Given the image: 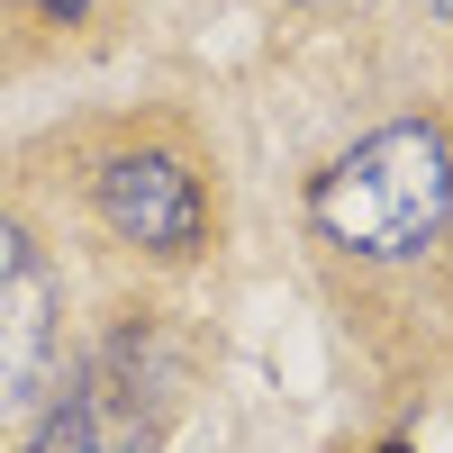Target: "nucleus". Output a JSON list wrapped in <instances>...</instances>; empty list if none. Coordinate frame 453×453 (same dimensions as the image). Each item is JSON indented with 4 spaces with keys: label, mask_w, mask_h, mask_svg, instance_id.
Wrapping results in <instances>:
<instances>
[{
    "label": "nucleus",
    "mask_w": 453,
    "mask_h": 453,
    "mask_svg": "<svg viewBox=\"0 0 453 453\" xmlns=\"http://www.w3.org/2000/svg\"><path fill=\"white\" fill-rule=\"evenodd\" d=\"M309 218L326 245L372 254V263H408L444 236L453 218V145L426 119H399L381 136H363L354 155H335L309 191Z\"/></svg>",
    "instance_id": "1"
},
{
    "label": "nucleus",
    "mask_w": 453,
    "mask_h": 453,
    "mask_svg": "<svg viewBox=\"0 0 453 453\" xmlns=\"http://www.w3.org/2000/svg\"><path fill=\"white\" fill-rule=\"evenodd\" d=\"M100 218L145 254H200V236H209L200 173L181 155H109L100 164Z\"/></svg>",
    "instance_id": "4"
},
{
    "label": "nucleus",
    "mask_w": 453,
    "mask_h": 453,
    "mask_svg": "<svg viewBox=\"0 0 453 453\" xmlns=\"http://www.w3.org/2000/svg\"><path fill=\"white\" fill-rule=\"evenodd\" d=\"M27 10H46V19H82L91 0H27Z\"/></svg>",
    "instance_id": "5"
},
{
    "label": "nucleus",
    "mask_w": 453,
    "mask_h": 453,
    "mask_svg": "<svg viewBox=\"0 0 453 453\" xmlns=\"http://www.w3.org/2000/svg\"><path fill=\"white\" fill-rule=\"evenodd\" d=\"M55 345H64V299L46 254L27 245V226L0 218V426H19L55 381Z\"/></svg>",
    "instance_id": "3"
},
{
    "label": "nucleus",
    "mask_w": 453,
    "mask_h": 453,
    "mask_svg": "<svg viewBox=\"0 0 453 453\" xmlns=\"http://www.w3.org/2000/svg\"><path fill=\"white\" fill-rule=\"evenodd\" d=\"M426 10H444V19H453V0H426Z\"/></svg>",
    "instance_id": "6"
},
{
    "label": "nucleus",
    "mask_w": 453,
    "mask_h": 453,
    "mask_svg": "<svg viewBox=\"0 0 453 453\" xmlns=\"http://www.w3.org/2000/svg\"><path fill=\"white\" fill-rule=\"evenodd\" d=\"M390 453H408V444H390Z\"/></svg>",
    "instance_id": "7"
},
{
    "label": "nucleus",
    "mask_w": 453,
    "mask_h": 453,
    "mask_svg": "<svg viewBox=\"0 0 453 453\" xmlns=\"http://www.w3.org/2000/svg\"><path fill=\"white\" fill-rule=\"evenodd\" d=\"M181 399V363L164 335H109V345L73 372V390L46 426H36L27 453H155Z\"/></svg>",
    "instance_id": "2"
}]
</instances>
